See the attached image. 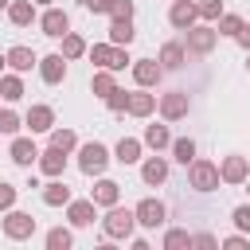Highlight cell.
<instances>
[{"label":"cell","mask_w":250,"mask_h":250,"mask_svg":"<svg viewBox=\"0 0 250 250\" xmlns=\"http://www.w3.org/2000/svg\"><path fill=\"white\" fill-rule=\"evenodd\" d=\"M102 230H105V238H133V230H137V215L129 211V207H109L105 211V219H102Z\"/></svg>","instance_id":"obj_1"},{"label":"cell","mask_w":250,"mask_h":250,"mask_svg":"<svg viewBox=\"0 0 250 250\" xmlns=\"http://www.w3.org/2000/svg\"><path fill=\"white\" fill-rule=\"evenodd\" d=\"M86 51H90V62H94V66H105V70H125V66H129L125 47H117V43H94V47H86Z\"/></svg>","instance_id":"obj_2"},{"label":"cell","mask_w":250,"mask_h":250,"mask_svg":"<svg viewBox=\"0 0 250 250\" xmlns=\"http://www.w3.org/2000/svg\"><path fill=\"white\" fill-rule=\"evenodd\" d=\"M105 164H109V148H105V145H98V141L78 145V168H82L86 176H102Z\"/></svg>","instance_id":"obj_3"},{"label":"cell","mask_w":250,"mask_h":250,"mask_svg":"<svg viewBox=\"0 0 250 250\" xmlns=\"http://www.w3.org/2000/svg\"><path fill=\"white\" fill-rule=\"evenodd\" d=\"M188 180H191V188L195 191H215L219 188V164H211V160H191L188 164Z\"/></svg>","instance_id":"obj_4"},{"label":"cell","mask_w":250,"mask_h":250,"mask_svg":"<svg viewBox=\"0 0 250 250\" xmlns=\"http://www.w3.org/2000/svg\"><path fill=\"white\" fill-rule=\"evenodd\" d=\"M4 234H8L12 242H23V238H31V234H35V219H31L27 211L8 207V215H4Z\"/></svg>","instance_id":"obj_5"},{"label":"cell","mask_w":250,"mask_h":250,"mask_svg":"<svg viewBox=\"0 0 250 250\" xmlns=\"http://www.w3.org/2000/svg\"><path fill=\"white\" fill-rule=\"evenodd\" d=\"M133 215H137V227H148V230H156V227H164V219H168V207H164L160 199H141V203L133 207Z\"/></svg>","instance_id":"obj_6"},{"label":"cell","mask_w":250,"mask_h":250,"mask_svg":"<svg viewBox=\"0 0 250 250\" xmlns=\"http://www.w3.org/2000/svg\"><path fill=\"white\" fill-rule=\"evenodd\" d=\"M219 43V31L215 27H188V39H184V51H191V55H207L211 47Z\"/></svg>","instance_id":"obj_7"},{"label":"cell","mask_w":250,"mask_h":250,"mask_svg":"<svg viewBox=\"0 0 250 250\" xmlns=\"http://www.w3.org/2000/svg\"><path fill=\"white\" fill-rule=\"evenodd\" d=\"M39 27H43V35H51V39H62L66 31H70V16L62 12V8H47L43 16H39Z\"/></svg>","instance_id":"obj_8"},{"label":"cell","mask_w":250,"mask_h":250,"mask_svg":"<svg viewBox=\"0 0 250 250\" xmlns=\"http://www.w3.org/2000/svg\"><path fill=\"white\" fill-rule=\"evenodd\" d=\"M195 20H199V8H195V0H176V4L168 8V23H172L176 31H188Z\"/></svg>","instance_id":"obj_9"},{"label":"cell","mask_w":250,"mask_h":250,"mask_svg":"<svg viewBox=\"0 0 250 250\" xmlns=\"http://www.w3.org/2000/svg\"><path fill=\"white\" fill-rule=\"evenodd\" d=\"M188 109H191V102H188L184 90H172V94L160 98V113H164V121H180V117H188Z\"/></svg>","instance_id":"obj_10"},{"label":"cell","mask_w":250,"mask_h":250,"mask_svg":"<svg viewBox=\"0 0 250 250\" xmlns=\"http://www.w3.org/2000/svg\"><path fill=\"white\" fill-rule=\"evenodd\" d=\"M246 176H250V160L246 156H227L219 164V180L223 184H246Z\"/></svg>","instance_id":"obj_11"},{"label":"cell","mask_w":250,"mask_h":250,"mask_svg":"<svg viewBox=\"0 0 250 250\" xmlns=\"http://www.w3.org/2000/svg\"><path fill=\"white\" fill-rule=\"evenodd\" d=\"M66 219H70V227H90L98 219V203L94 199H70L66 203Z\"/></svg>","instance_id":"obj_12"},{"label":"cell","mask_w":250,"mask_h":250,"mask_svg":"<svg viewBox=\"0 0 250 250\" xmlns=\"http://www.w3.org/2000/svg\"><path fill=\"white\" fill-rule=\"evenodd\" d=\"M39 78H43L47 86H59V82L66 78V59H62V55H47V59H39Z\"/></svg>","instance_id":"obj_13"},{"label":"cell","mask_w":250,"mask_h":250,"mask_svg":"<svg viewBox=\"0 0 250 250\" xmlns=\"http://www.w3.org/2000/svg\"><path fill=\"white\" fill-rule=\"evenodd\" d=\"M160 74H164V66H160V62H152V59H137V62H133V82H137V86H145V90H148V86H156V82H160Z\"/></svg>","instance_id":"obj_14"},{"label":"cell","mask_w":250,"mask_h":250,"mask_svg":"<svg viewBox=\"0 0 250 250\" xmlns=\"http://www.w3.org/2000/svg\"><path fill=\"white\" fill-rule=\"evenodd\" d=\"M23 125H27L31 133H51V129H55V109H51V105H31L27 117H23Z\"/></svg>","instance_id":"obj_15"},{"label":"cell","mask_w":250,"mask_h":250,"mask_svg":"<svg viewBox=\"0 0 250 250\" xmlns=\"http://www.w3.org/2000/svg\"><path fill=\"white\" fill-rule=\"evenodd\" d=\"M8 156H12L20 168H31V164L39 160V148H35V141H31V137H16V141H12V148H8Z\"/></svg>","instance_id":"obj_16"},{"label":"cell","mask_w":250,"mask_h":250,"mask_svg":"<svg viewBox=\"0 0 250 250\" xmlns=\"http://www.w3.org/2000/svg\"><path fill=\"white\" fill-rule=\"evenodd\" d=\"M39 172H43L47 180H51V176H62V172H66V152L55 148V145H51L47 152H39Z\"/></svg>","instance_id":"obj_17"},{"label":"cell","mask_w":250,"mask_h":250,"mask_svg":"<svg viewBox=\"0 0 250 250\" xmlns=\"http://www.w3.org/2000/svg\"><path fill=\"white\" fill-rule=\"evenodd\" d=\"M141 180H145L148 188L164 184V180H168V160H164V156H148V160L141 164Z\"/></svg>","instance_id":"obj_18"},{"label":"cell","mask_w":250,"mask_h":250,"mask_svg":"<svg viewBox=\"0 0 250 250\" xmlns=\"http://www.w3.org/2000/svg\"><path fill=\"white\" fill-rule=\"evenodd\" d=\"M4 62L16 70V74H23V70H31V66H39V59H35V51L31 47H12L8 55H4Z\"/></svg>","instance_id":"obj_19"},{"label":"cell","mask_w":250,"mask_h":250,"mask_svg":"<svg viewBox=\"0 0 250 250\" xmlns=\"http://www.w3.org/2000/svg\"><path fill=\"white\" fill-rule=\"evenodd\" d=\"M152 109H156V94H145V86L129 94V105H125V113H133V117H148Z\"/></svg>","instance_id":"obj_20"},{"label":"cell","mask_w":250,"mask_h":250,"mask_svg":"<svg viewBox=\"0 0 250 250\" xmlns=\"http://www.w3.org/2000/svg\"><path fill=\"white\" fill-rule=\"evenodd\" d=\"M43 203L47 207H66L70 203V188L59 176H51V184H43Z\"/></svg>","instance_id":"obj_21"},{"label":"cell","mask_w":250,"mask_h":250,"mask_svg":"<svg viewBox=\"0 0 250 250\" xmlns=\"http://www.w3.org/2000/svg\"><path fill=\"white\" fill-rule=\"evenodd\" d=\"M90 199H94L98 207H113V203L121 199V184H113V180H98L94 191H90Z\"/></svg>","instance_id":"obj_22"},{"label":"cell","mask_w":250,"mask_h":250,"mask_svg":"<svg viewBox=\"0 0 250 250\" xmlns=\"http://www.w3.org/2000/svg\"><path fill=\"white\" fill-rule=\"evenodd\" d=\"M8 20H12L16 27L35 23V4H31V0H12V4H8Z\"/></svg>","instance_id":"obj_23"},{"label":"cell","mask_w":250,"mask_h":250,"mask_svg":"<svg viewBox=\"0 0 250 250\" xmlns=\"http://www.w3.org/2000/svg\"><path fill=\"white\" fill-rule=\"evenodd\" d=\"M113 160H117V164H137V160H141V141H137V137H121L117 148H113Z\"/></svg>","instance_id":"obj_24"},{"label":"cell","mask_w":250,"mask_h":250,"mask_svg":"<svg viewBox=\"0 0 250 250\" xmlns=\"http://www.w3.org/2000/svg\"><path fill=\"white\" fill-rule=\"evenodd\" d=\"M184 59H188L184 43H164V47H160V59H156V62H160L164 70H176V66H184Z\"/></svg>","instance_id":"obj_25"},{"label":"cell","mask_w":250,"mask_h":250,"mask_svg":"<svg viewBox=\"0 0 250 250\" xmlns=\"http://www.w3.org/2000/svg\"><path fill=\"white\" fill-rule=\"evenodd\" d=\"M137 39V31H133V20H113L109 23V43H117V47H129Z\"/></svg>","instance_id":"obj_26"},{"label":"cell","mask_w":250,"mask_h":250,"mask_svg":"<svg viewBox=\"0 0 250 250\" xmlns=\"http://www.w3.org/2000/svg\"><path fill=\"white\" fill-rule=\"evenodd\" d=\"M59 55H62L66 62H70V59H82V55H86V39H82L78 31H66V35H62V51H59Z\"/></svg>","instance_id":"obj_27"},{"label":"cell","mask_w":250,"mask_h":250,"mask_svg":"<svg viewBox=\"0 0 250 250\" xmlns=\"http://www.w3.org/2000/svg\"><path fill=\"white\" fill-rule=\"evenodd\" d=\"M141 145H148V148H156V152H160V148H168V145H172V133H168V125H148Z\"/></svg>","instance_id":"obj_28"},{"label":"cell","mask_w":250,"mask_h":250,"mask_svg":"<svg viewBox=\"0 0 250 250\" xmlns=\"http://www.w3.org/2000/svg\"><path fill=\"white\" fill-rule=\"evenodd\" d=\"M0 98H4V102H20V98H23L20 74H0Z\"/></svg>","instance_id":"obj_29"},{"label":"cell","mask_w":250,"mask_h":250,"mask_svg":"<svg viewBox=\"0 0 250 250\" xmlns=\"http://www.w3.org/2000/svg\"><path fill=\"white\" fill-rule=\"evenodd\" d=\"M113 86H117V82H113V70H105V66H98V70H94V78H90V90H94L98 98H105V94H109Z\"/></svg>","instance_id":"obj_30"},{"label":"cell","mask_w":250,"mask_h":250,"mask_svg":"<svg viewBox=\"0 0 250 250\" xmlns=\"http://www.w3.org/2000/svg\"><path fill=\"white\" fill-rule=\"evenodd\" d=\"M168 148H172V156H176V160H180L184 168H188V164L195 160V141H191V137H180V141H172Z\"/></svg>","instance_id":"obj_31"},{"label":"cell","mask_w":250,"mask_h":250,"mask_svg":"<svg viewBox=\"0 0 250 250\" xmlns=\"http://www.w3.org/2000/svg\"><path fill=\"white\" fill-rule=\"evenodd\" d=\"M70 246H74V234H70L66 227L47 230V250H70Z\"/></svg>","instance_id":"obj_32"},{"label":"cell","mask_w":250,"mask_h":250,"mask_svg":"<svg viewBox=\"0 0 250 250\" xmlns=\"http://www.w3.org/2000/svg\"><path fill=\"white\" fill-rule=\"evenodd\" d=\"M51 145L62 148V152H74L78 148V137H74V129H51Z\"/></svg>","instance_id":"obj_33"},{"label":"cell","mask_w":250,"mask_h":250,"mask_svg":"<svg viewBox=\"0 0 250 250\" xmlns=\"http://www.w3.org/2000/svg\"><path fill=\"white\" fill-rule=\"evenodd\" d=\"M215 23H219V27H215L219 35H230V39H234V35H238V27H242V16H234V12H223Z\"/></svg>","instance_id":"obj_34"},{"label":"cell","mask_w":250,"mask_h":250,"mask_svg":"<svg viewBox=\"0 0 250 250\" xmlns=\"http://www.w3.org/2000/svg\"><path fill=\"white\" fill-rule=\"evenodd\" d=\"M195 8H199V20H207V23H215L223 16V0H195Z\"/></svg>","instance_id":"obj_35"},{"label":"cell","mask_w":250,"mask_h":250,"mask_svg":"<svg viewBox=\"0 0 250 250\" xmlns=\"http://www.w3.org/2000/svg\"><path fill=\"white\" fill-rule=\"evenodd\" d=\"M184 246H191V234H188V230L176 227V230L164 234V250H184Z\"/></svg>","instance_id":"obj_36"},{"label":"cell","mask_w":250,"mask_h":250,"mask_svg":"<svg viewBox=\"0 0 250 250\" xmlns=\"http://www.w3.org/2000/svg\"><path fill=\"white\" fill-rule=\"evenodd\" d=\"M102 102H105V105H109V109H113V113H125V105H129V94H125V90H117V86H113V90H109V94H105V98H102Z\"/></svg>","instance_id":"obj_37"},{"label":"cell","mask_w":250,"mask_h":250,"mask_svg":"<svg viewBox=\"0 0 250 250\" xmlns=\"http://www.w3.org/2000/svg\"><path fill=\"white\" fill-rule=\"evenodd\" d=\"M105 16H109V20H133V0H113Z\"/></svg>","instance_id":"obj_38"},{"label":"cell","mask_w":250,"mask_h":250,"mask_svg":"<svg viewBox=\"0 0 250 250\" xmlns=\"http://www.w3.org/2000/svg\"><path fill=\"white\" fill-rule=\"evenodd\" d=\"M20 125H23V121H20V113H16V109H0V133H8V137H12Z\"/></svg>","instance_id":"obj_39"},{"label":"cell","mask_w":250,"mask_h":250,"mask_svg":"<svg viewBox=\"0 0 250 250\" xmlns=\"http://www.w3.org/2000/svg\"><path fill=\"white\" fill-rule=\"evenodd\" d=\"M230 219H234V227H238L242 234H250V203H242V207H234V215H230Z\"/></svg>","instance_id":"obj_40"},{"label":"cell","mask_w":250,"mask_h":250,"mask_svg":"<svg viewBox=\"0 0 250 250\" xmlns=\"http://www.w3.org/2000/svg\"><path fill=\"white\" fill-rule=\"evenodd\" d=\"M16 195H20V191H16L12 184H0V211H8V207H16Z\"/></svg>","instance_id":"obj_41"},{"label":"cell","mask_w":250,"mask_h":250,"mask_svg":"<svg viewBox=\"0 0 250 250\" xmlns=\"http://www.w3.org/2000/svg\"><path fill=\"white\" fill-rule=\"evenodd\" d=\"M219 246H227V250H246V246H250V238H246V234H230V238H223Z\"/></svg>","instance_id":"obj_42"},{"label":"cell","mask_w":250,"mask_h":250,"mask_svg":"<svg viewBox=\"0 0 250 250\" xmlns=\"http://www.w3.org/2000/svg\"><path fill=\"white\" fill-rule=\"evenodd\" d=\"M82 4H86V12H94V16H105L113 0H82Z\"/></svg>","instance_id":"obj_43"},{"label":"cell","mask_w":250,"mask_h":250,"mask_svg":"<svg viewBox=\"0 0 250 250\" xmlns=\"http://www.w3.org/2000/svg\"><path fill=\"white\" fill-rule=\"evenodd\" d=\"M191 246H219V238H211V234H191Z\"/></svg>","instance_id":"obj_44"},{"label":"cell","mask_w":250,"mask_h":250,"mask_svg":"<svg viewBox=\"0 0 250 250\" xmlns=\"http://www.w3.org/2000/svg\"><path fill=\"white\" fill-rule=\"evenodd\" d=\"M234 39H238V43L250 51V23H246V20H242V27H238V35H234Z\"/></svg>","instance_id":"obj_45"},{"label":"cell","mask_w":250,"mask_h":250,"mask_svg":"<svg viewBox=\"0 0 250 250\" xmlns=\"http://www.w3.org/2000/svg\"><path fill=\"white\" fill-rule=\"evenodd\" d=\"M35 4H43V8H51V4H55V0H35Z\"/></svg>","instance_id":"obj_46"},{"label":"cell","mask_w":250,"mask_h":250,"mask_svg":"<svg viewBox=\"0 0 250 250\" xmlns=\"http://www.w3.org/2000/svg\"><path fill=\"white\" fill-rule=\"evenodd\" d=\"M4 66H8V62H4V55H0V70H4Z\"/></svg>","instance_id":"obj_47"},{"label":"cell","mask_w":250,"mask_h":250,"mask_svg":"<svg viewBox=\"0 0 250 250\" xmlns=\"http://www.w3.org/2000/svg\"><path fill=\"white\" fill-rule=\"evenodd\" d=\"M8 4H12V0H0V8H8Z\"/></svg>","instance_id":"obj_48"},{"label":"cell","mask_w":250,"mask_h":250,"mask_svg":"<svg viewBox=\"0 0 250 250\" xmlns=\"http://www.w3.org/2000/svg\"><path fill=\"white\" fill-rule=\"evenodd\" d=\"M246 180H250V176H246ZM246 191H250V188H246Z\"/></svg>","instance_id":"obj_49"},{"label":"cell","mask_w":250,"mask_h":250,"mask_svg":"<svg viewBox=\"0 0 250 250\" xmlns=\"http://www.w3.org/2000/svg\"><path fill=\"white\" fill-rule=\"evenodd\" d=\"M246 66H250V62H246Z\"/></svg>","instance_id":"obj_50"}]
</instances>
